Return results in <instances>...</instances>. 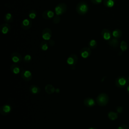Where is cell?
Instances as JSON below:
<instances>
[{
    "label": "cell",
    "instance_id": "25",
    "mask_svg": "<svg viewBox=\"0 0 129 129\" xmlns=\"http://www.w3.org/2000/svg\"><path fill=\"white\" fill-rule=\"evenodd\" d=\"M40 47L41 50L43 51H46L48 49V43L45 41H43L42 42L40 43Z\"/></svg>",
    "mask_w": 129,
    "mask_h": 129
},
{
    "label": "cell",
    "instance_id": "17",
    "mask_svg": "<svg viewBox=\"0 0 129 129\" xmlns=\"http://www.w3.org/2000/svg\"><path fill=\"white\" fill-rule=\"evenodd\" d=\"M103 3L104 6L105 7L111 8L114 6L115 1V0H103Z\"/></svg>",
    "mask_w": 129,
    "mask_h": 129
},
{
    "label": "cell",
    "instance_id": "11",
    "mask_svg": "<svg viewBox=\"0 0 129 129\" xmlns=\"http://www.w3.org/2000/svg\"><path fill=\"white\" fill-rule=\"evenodd\" d=\"M0 30L2 34H7L11 30V26L8 23H3L0 26Z\"/></svg>",
    "mask_w": 129,
    "mask_h": 129
},
{
    "label": "cell",
    "instance_id": "8",
    "mask_svg": "<svg viewBox=\"0 0 129 129\" xmlns=\"http://www.w3.org/2000/svg\"><path fill=\"white\" fill-rule=\"evenodd\" d=\"M80 52L81 56L83 58H86L90 55L91 53V50L90 49V48L88 47H85L81 49Z\"/></svg>",
    "mask_w": 129,
    "mask_h": 129
},
{
    "label": "cell",
    "instance_id": "21",
    "mask_svg": "<svg viewBox=\"0 0 129 129\" xmlns=\"http://www.w3.org/2000/svg\"><path fill=\"white\" fill-rule=\"evenodd\" d=\"M108 117L110 120H114L117 118L118 114L116 112H114L113 111H110L108 113Z\"/></svg>",
    "mask_w": 129,
    "mask_h": 129
},
{
    "label": "cell",
    "instance_id": "14",
    "mask_svg": "<svg viewBox=\"0 0 129 129\" xmlns=\"http://www.w3.org/2000/svg\"><path fill=\"white\" fill-rule=\"evenodd\" d=\"M84 104L87 107H92L95 105V102L93 99L91 98H87L84 99Z\"/></svg>",
    "mask_w": 129,
    "mask_h": 129
},
{
    "label": "cell",
    "instance_id": "10",
    "mask_svg": "<svg viewBox=\"0 0 129 129\" xmlns=\"http://www.w3.org/2000/svg\"><path fill=\"white\" fill-rule=\"evenodd\" d=\"M78 60V56L74 54H71L67 60V62L68 64L74 66L75 65Z\"/></svg>",
    "mask_w": 129,
    "mask_h": 129
},
{
    "label": "cell",
    "instance_id": "20",
    "mask_svg": "<svg viewBox=\"0 0 129 129\" xmlns=\"http://www.w3.org/2000/svg\"><path fill=\"white\" fill-rule=\"evenodd\" d=\"M45 90L46 92L49 94H52L55 91L54 87L50 84H47V85H46L45 87Z\"/></svg>",
    "mask_w": 129,
    "mask_h": 129
},
{
    "label": "cell",
    "instance_id": "29",
    "mask_svg": "<svg viewBox=\"0 0 129 129\" xmlns=\"http://www.w3.org/2000/svg\"><path fill=\"white\" fill-rule=\"evenodd\" d=\"M31 59V56L29 54H26L24 57V60L25 62H28Z\"/></svg>",
    "mask_w": 129,
    "mask_h": 129
},
{
    "label": "cell",
    "instance_id": "34",
    "mask_svg": "<svg viewBox=\"0 0 129 129\" xmlns=\"http://www.w3.org/2000/svg\"><path fill=\"white\" fill-rule=\"evenodd\" d=\"M56 93H58L59 92V89H58V88H57V89H55V91Z\"/></svg>",
    "mask_w": 129,
    "mask_h": 129
},
{
    "label": "cell",
    "instance_id": "30",
    "mask_svg": "<svg viewBox=\"0 0 129 129\" xmlns=\"http://www.w3.org/2000/svg\"><path fill=\"white\" fill-rule=\"evenodd\" d=\"M102 1L103 0H91L92 3L94 5H99L102 3Z\"/></svg>",
    "mask_w": 129,
    "mask_h": 129
},
{
    "label": "cell",
    "instance_id": "16",
    "mask_svg": "<svg viewBox=\"0 0 129 129\" xmlns=\"http://www.w3.org/2000/svg\"><path fill=\"white\" fill-rule=\"evenodd\" d=\"M108 44L112 47H117L119 45V41L117 38H113L108 40Z\"/></svg>",
    "mask_w": 129,
    "mask_h": 129
},
{
    "label": "cell",
    "instance_id": "13",
    "mask_svg": "<svg viewBox=\"0 0 129 129\" xmlns=\"http://www.w3.org/2000/svg\"><path fill=\"white\" fill-rule=\"evenodd\" d=\"M11 57L12 60L15 62L17 63L22 60L21 55L17 52H13L11 54Z\"/></svg>",
    "mask_w": 129,
    "mask_h": 129
},
{
    "label": "cell",
    "instance_id": "32",
    "mask_svg": "<svg viewBox=\"0 0 129 129\" xmlns=\"http://www.w3.org/2000/svg\"><path fill=\"white\" fill-rule=\"evenodd\" d=\"M116 110L117 112L121 113L123 111V107L122 106H118L116 108Z\"/></svg>",
    "mask_w": 129,
    "mask_h": 129
},
{
    "label": "cell",
    "instance_id": "7",
    "mask_svg": "<svg viewBox=\"0 0 129 129\" xmlns=\"http://www.w3.org/2000/svg\"><path fill=\"white\" fill-rule=\"evenodd\" d=\"M101 36L102 38L105 40H109L111 39V36H112V33L110 32V30H109L108 29L104 28L103 29L101 32Z\"/></svg>",
    "mask_w": 129,
    "mask_h": 129
},
{
    "label": "cell",
    "instance_id": "23",
    "mask_svg": "<svg viewBox=\"0 0 129 129\" xmlns=\"http://www.w3.org/2000/svg\"><path fill=\"white\" fill-rule=\"evenodd\" d=\"M30 91L32 93L35 94L38 93L40 91V90L38 86L35 85H32L30 88Z\"/></svg>",
    "mask_w": 129,
    "mask_h": 129
},
{
    "label": "cell",
    "instance_id": "31",
    "mask_svg": "<svg viewBox=\"0 0 129 129\" xmlns=\"http://www.w3.org/2000/svg\"><path fill=\"white\" fill-rule=\"evenodd\" d=\"M117 129H129L128 126L125 124H121V125H120L118 127Z\"/></svg>",
    "mask_w": 129,
    "mask_h": 129
},
{
    "label": "cell",
    "instance_id": "15",
    "mask_svg": "<svg viewBox=\"0 0 129 129\" xmlns=\"http://www.w3.org/2000/svg\"><path fill=\"white\" fill-rule=\"evenodd\" d=\"M11 110V107L9 105H5L1 107L0 109L1 113L3 115H6Z\"/></svg>",
    "mask_w": 129,
    "mask_h": 129
},
{
    "label": "cell",
    "instance_id": "6",
    "mask_svg": "<svg viewBox=\"0 0 129 129\" xmlns=\"http://www.w3.org/2000/svg\"><path fill=\"white\" fill-rule=\"evenodd\" d=\"M32 24V21L29 19L26 18L22 21L21 24V26L23 29L28 30L31 27Z\"/></svg>",
    "mask_w": 129,
    "mask_h": 129
},
{
    "label": "cell",
    "instance_id": "35",
    "mask_svg": "<svg viewBox=\"0 0 129 129\" xmlns=\"http://www.w3.org/2000/svg\"><path fill=\"white\" fill-rule=\"evenodd\" d=\"M127 93L129 94V86L127 87Z\"/></svg>",
    "mask_w": 129,
    "mask_h": 129
},
{
    "label": "cell",
    "instance_id": "24",
    "mask_svg": "<svg viewBox=\"0 0 129 129\" xmlns=\"http://www.w3.org/2000/svg\"><path fill=\"white\" fill-rule=\"evenodd\" d=\"M88 45L89 48L94 49L97 46V42L95 39H91L88 42Z\"/></svg>",
    "mask_w": 129,
    "mask_h": 129
},
{
    "label": "cell",
    "instance_id": "37",
    "mask_svg": "<svg viewBox=\"0 0 129 129\" xmlns=\"http://www.w3.org/2000/svg\"><path fill=\"white\" fill-rule=\"evenodd\" d=\"M128 82H129V76H128Z\"/></svg>",
    "mask_w": 129,
    "mask_h": 129
},
{
    "label": "cell",
    "instance_id": "26",
    "mask_svg": "<svg viewBox=\"0 0 129 129\" xmlns=\"http://www.w3.org/2000/svg\"><path fill=\"white\" fill-rule=\"evenodd\" d=\"M28 16L31 19H34L37 16V12L34 10H30L28 13Z\"/></svg>",
    "mask_w": 129,
    "mask_h": 129
},
{
    "label": "cell",
    "instance_id": "36",
    "mask_svg": "<svg viewBox=\"0 0 129 129\" xmlns=\"http://www.w3.org/2000/svg\"><path fill=\"white\" fill-rule=\"evenodd\" d=\"M89 129H96V128H94V127H90V128H89Z\"/></svg>",
    "mask_w": 129,
    "mask_h": 129
},
{
    "label": "cell",
    "instance_id": "2",
    "mask_svg": "<svg viewBox=\"0 0 129 129\" xmlns=\"http://www.w3.org/2000/svg\"><path fill=\"white\" fill-rule=\"evenodd\" d=\"M108 100L109 98L108 95L104 93H101L99 95H98L96 99V101L97 104L99 106H101L106 105L108 103Z\"/></svg>",
    "mask_w": 129,
    "mask_h": 129
},
{
    "label": "cell",
    "instance_id": "19",
    "mask_svg": "<svg viewBox=\"0 0 129 129\" xmlns=\"http://www.w3.org/2000/svg\"><path fill=\"white\" fill-rule=\"evenodd\" d=\"M4 20L6 23H11L13 20V15L10 13H6L4 16Z\"/></svg>",
    "mask_w": 129,
    "mask_h": 129
},
{
    "label": "cell",
    "instance_id": "28",
    "mask_svg": "<svg viewBox=\"0 0 129 129\" xmlns=\"http://www.w3.org/2000/svg\"><path fill=\"white\" fill-rule=\"evenodd\" d=\"M60 21V16H58L56 15L54 16L53 18V23L54 24H58L59 23Z\"/></svg>",
    "mask_w": 129,
    "mask_h": 129
},
{
    "label": "cell",
    "instance_id": "4",
    "mask_svg": "<svg viewBox=\"0 0 129 129\" xmlns=\"http://www.w3.org/2000/svg\"><path fill=\"white\" fill-rule=\"evenodd\" d=\"M115 85L119 88H124L127 85V79L123 76H120L116 79Z\"/></svg>",
    "mask_w": 129,
    "mask_h": 129
},
{
    "label": "cell",
    "instance_id": "27",
    "mask_svg": "<svg viewBox=\"0 0 129 129\" xmlns=\"http://www.w3.org/2000/svg\"><path fill=\"white\" fill-rule=\"evenodd\" d=\"M120 48L122 51H125L127 49V44L125 41H122L120 44Z\"/></svg>",
    "mask_w": 129,
    "mask_h": 129
},
{
    "label": "cell",
    "instance_id": "33",
    "mask_svg": "<svg viewBox=\"0 0 129 129\" xmlns=\"http://www.w3.org/2000/svg\"><path fill=\"white\" fill-rule=\"evenodd\" d=\"M48 43H49V44H50V45L51 46H53L55 44V42L53 39H50L49 40Z\"/></svg>",
    "mask_w": 129,
    "mask_h": 129
},
{
    "label": "cell",
    "instance_id": "5",
    "mask_svg": "<svg viewBox=\"0 0 129 129\" xmlns=\"http://www.w3.org/2000/svg\"><path fill=\"white\" fill-rule=\"evenodd\" d=\"M52 31L50 28H44L41 33L42 37L44 40H49L52 36Z\"/></svg>",
    "mask_w": 129,
    "mask_h": 129
},
{
    "label": "cell",
    "instance_id": "18",
    "mask_svg": "<svg viewBox=\"0 0 129 129\" xmlns=\"http://www.w3.org/2000/svg\"><path fill=\"white\" fill-rule=\"evenodd\" d=\"M122 33L120 29H115L112 32V35L114 38H119L122 36Z\"/></svg>",
    "mask_w": 129,
    "mask_h": 129
},
{
    "label": "cell",
    "instance_id": "1",
    "mask_svg": "<svg viewBox=\"0 0 129 129\" xmlns=\"http://www.w3.org/2000/svg\"><path fill=\"white\" fill-rule=\"evenodd\" d=\"M76 11L79 15L81 16L85 15L89 11V6L86 2L83 1L80 2L76 6Z\"/></svg>",
    "mask_w": 129,
    "mask_h": 129
},
{
    "label": "cell",
    "instance_id": "12",
    "mask_svg": "<svg viewBox=\"0 0 129 129\" xmlns=\"http://www.w3.org/2000/svg\"><path fill=\"white\" fill-rule=\"evenodd\" d=\"M21 76L25 81H29L32 78V73L30 71L28 70H24L22 71Z\"/></svg>",
    "mask_w": 129,
    "mask_h": 129
},
{
    "label": "cell",
    "instance_id": "22",
    "mask_svg": "<svg viewBox=\"0 0 129 129\" xmlns=\"http://www.w3.org/2000/svg\"><path fill=\"white\" fill-rule=\"evenodd\" d=\"M11 70L13 72V73L15 74H19L20 73V68H19V66L17 64H12L11 66Z\"/></svg>",
    "mask_w": 129,
    "mask_h": 129
},
{
    "label": "cell",
    "instance_id": "3",
    "mask_svg": "<svg viewBox=\"0 0 129 129\" xmlns=\"http://www.w3.org/2000/svg\"><path fill=\"white\" fill-rule=\"evenodd\" d=\"M67 10V6L64 3H60L57 4L55 8L54 11L56 15L60 16L65 13Z\"/></svg>",
    "mask_w": 129,
    "mask_h": 129
},
{
    "label": "cell",
    "instance_id": "9",
    "mask_svg": "<svg viewBox=\"0 0 129 129\" xmlns=\"http://www.w3.org/2000/svg\"><path fill=\"white\" fill-rule=\"evenodd\" d=\"M42 16L43 19L46 20H49L52 19L53 17H54V14L52 11L47 10L43 12L42 14Z\"/></svg>",
    "mask_w": 129,
    "mask_h": 129
}]
</instances>
